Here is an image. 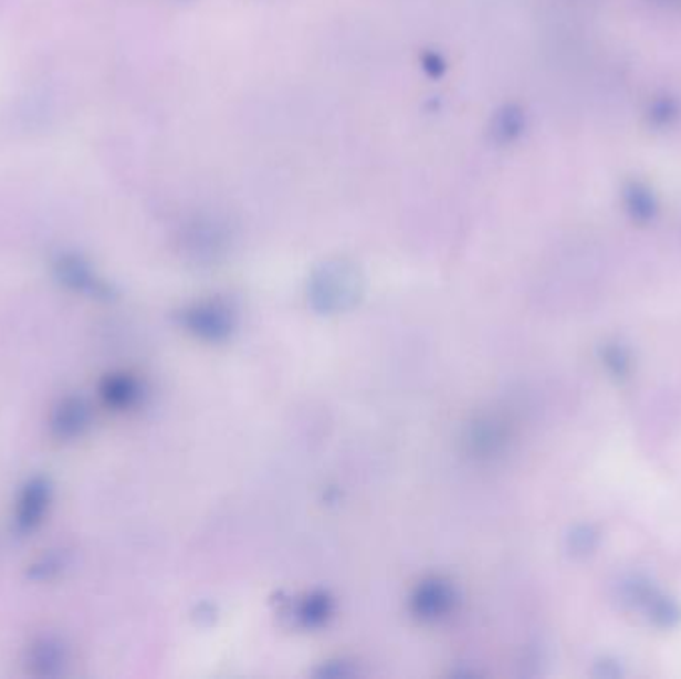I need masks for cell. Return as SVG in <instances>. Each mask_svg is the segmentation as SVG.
I'll use <instances>...</instances> for the list:
<instances>
[{"mask_svg": "<svg viewBox=\"0 0 681 679\" xmlns=\"http://www.w3.org/2000/svg\"><path fill=\"white\" fill-rule=\"evenodd\" d=\"M624 201H626V208L640 220H648L656 213V198H653L650 188L641 181L626 184Z\"/></svg>", "mask_w": 681, "mask_h": 679, "instance_id": "obj_1", "label": "cell"}, {"mask_svg": "<svg viewBox=\"0 0 681 679\" xmlns=\"http://www.w3.org/2000/svg\"><path fill=\"white\" fill-rule=\"evenodd\" d=\"M44 504H46V484L32 482L27 490V497L22 500L21 514H19V522L22 526L29 529L34 522H39Z\"/></svg>", "mask_w": 681, "mask_h": 679, "instance_id": "obj_2", "label": "cell"}, {"mask_svg": "<svg viewBox=\"0 0 681 679\" xmlns=\"http://www.w3.org/2000/svg\"><path fill=\"white\" fill-rule=\"evenodd\" d=\"M648 118L656 128H666L680 118V102L671 96H658L648 108Z\"/></svg>", "mask_w": 681, "mask_h": 679, "instance_id": "obj_3", "label": "cell"}, {"mask_svg": "<svg viewBox=\"0 0 681 679\" xmlns=\"http://www.w3.org/2000/svg\"><path fill=\"white\" fill-rule=\"evenodd\" d=\"M522 128H524V114L516 106H511V108H504L499 114L494 134L501 142H512L514 138H518Z\"/></svg>", "mask_w": 681, "mask_h": 679, "instance_id": "obj_4", "label": "cell"}, {"mask_svg": "<svg viewBox=\"0 0 681 679\" xmlns=\"http://www.w3.org/2000/svg\"><path fill=\"white\" fill-rule=\"evenodd\" d=\"M84 420H86V410L78 400H71L69 405L62 407L61 419L56 422V427L61 429V435L69 437V435H76L81 430Z\"/></svg>", "mask_w": 681, "mask_h": 679, "instance_id": "obj_5", "label": "cell"}, {"mask_svg": "<svg viewBox=\"0 0 681 679\" xmlns=\"http://www.w3.org/2000/svg\"><path fill=\"white\" fill-rule=\"evenodd\" d=\"M656 2H681V0H656Z\"/></svg>", "mask_w": 681, "mask_h": 679, "instance_id": "obj_6", "label": "cell"}]
</instances>
